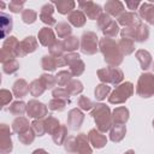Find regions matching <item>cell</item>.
<instances>
[{
    "instance_id": "cell-1",
    "label": "cell",
    "mask_w": 154,
    "mask_h": 154,
    "mask_svg": "<svg viewBox=\"0 0 154 154\" xmlns=\"http://www.w3.org/2000/svg\"><path fill=\"white\" fill-rule=\"evenodd\" d=\"M99 51L102 53L106 64L112 67H118L124 59V54L122 53L118 42L109 37H102L99 42Z\"/></svg>"
},
{
    "instance_id": "cell-2",
    "label": "cell",
    "mask_w": 154,
    "mask_h": 154,
    "mask_svg": "<svg viewBox=\"0 0 154 154\" xmlns=\"http://www.w3.org/2000/svg\"><path fill=\"white\" fill-rule=\"evenodd\" d=\"M90 116L94 118V122L96 124V129L101 132H107L113 126L112 120V112L108 106L105 103H95L94 108L90 111Z\"/></svg>"
},
{
    "instance_id": "cell-3",
    "label": "cell",
    "mask_w": 154,
    "mask_h": 154,
    "mask_svg": "<svg viewBox=\"0 0 154 154\" xmlns=\"http://www.w3.org/2000/svg\"><path fill=\"white\" fill-rule=\"evenodd\" d=\"M122 38H130L135 42H146L149 37V28L142 22L135 26L123 28L120 30Z\"/></svg>"
},
{
    "instance_id": "cell-4",
    "label": "cell",
    "mask_w": 154,
    "mask_h": 154,
    "mask_svg": "<svg viewBox=\"0 0 154 154\" xmlns=\"http://www.w3.org/2000/svg\"><path fill=\"white\" fill-rule=\"evenodd\" d=\"M134 94V84L131 82H124L116 87V89L108 96V102L113 105L124 103Z\"/></svg>"
},
{
    "instance_id": "cell-5",
    "label": "cell",
    "mask_w": 154,
    "mask_h": 154,
    "mask_svg": "<svg viewBox=\"0 0 154 154\" xmlns=\"http://www.w3.org/2000/svg\"><path fill=\"white\" fill-rule=\"evenodd\" d=\"M96 73H97V78L105 84L119 85L124 79V73L118 67L108 66V67L99 69Z\"/></svg>"
},
{
    "instance_id": "cell-6",
    "label": "cell",
    "mask_w": 154,
    "mask_h": 154,
    "mask_svg": "<svg viewBox=\"0 0 154 154\" xmlns=\"http://www.w3.org/2000/svg\"><path fill=\"white\" fill-rule=\"evenodd\" d=\"M136 93L138 96L148 99L154 95V73L144 72L138 77Z\"/></svg>"
},
{
    "instance_id": "cell-7",
    "label": "cell",
    "mask_w": 154,
    "mask_h": 154,
    "mask_svg": "<svg viewBox=\"0 0 154 154\" xmlns=\"http://www.w3.org/2000/svg\"><path fill=\"white\" fill-rule=\"evenodd\" d=\"M99 37L96 32L87 30L81 36V52L85 55H93L99 51Z\"/></svg>"
},
{
    "instance_id": "cell-8",
    "label": "cell",
    "mask_w": 154,
    "mask_h": 154,
    "mask_svg": "<svg viewBox=\"0 0 154 154\" xmlns=\"http://www.w3.org/2000/svg\"><path fill=\"white\" fill-rule=\"evenodd\" d=\"M64 59H65V63L66 65L70 67V72L72 73V76L75 77H78L81 76L84 70H85V64L84 61L81 59L79 54L73 52V53H67L64 55Z\"/></svg>"
},
{
    "instance_id": "cell-9",
    "label": "cell",
    "mask_w": 154,
    "mask_h": 154,
    "mask_svg": "<svg viewBox=\"0 0 154 154\" xmlns=\"http://www.w3.org/2000/svg\"><path fill=\"white\" fill-rule=\"evenodd\" d=\"M26 114L29 116V118L43 119L48 114V107L43 102L32 99L26 103Z\"/></svg>"
},
{
    "instance_id": "cell-10",
    "label": "cell",
    "mask_w": 154,
    "mask_h": 154,
    "mask_svg": "<svg viewBox=\"0 0 154 154\" xmlns=\"http://www.w3.org/2000/svg\"><path fill=\"white\" fill-rule=\"evenodd\" d=\"M78 6L81 11L91 20H97V18L103 13L102 7L99 4H95L94 1H78Z\"/></svg>"
},
{
    "instance_id": "cell-11",
    "label": "cell",
    "mask_w": 154,
    "mask_h": 154,
    "mask_svg": "<svg viewBox=\"0 0 154 154\" xmlns=\"http://www.w3.org/2000/svg\"><path fill=\"white\" fill-rule=\"evenodd\" d=\"M13 149V143L11 140V130L6 124L0 125V153L8 154Z\"/></svg>"
},
{
    "instance_id": "cell-12",
    "label": "cell",
    "mask_w": 154,
    "mask_h": 154,
    "mask_svg": "<svg viewBox=\"0 0 154 154\" xmlns=\"http://www.w3.org/2000/svg\"><path fill=\"white\" fill-rule=\"evenodd\" d=\"M38 42L34 36H26L24 40L19 42V46L16 51V57H25L26 54H30L37 49Z\"/></svg>"
},
{
    "instance_id": "cell-13",
    "label": "cell",
    "mask_w": 154,
    "mask_h": 154,
    "mask_svg": "<svg viewBox=\"0 0 154 154\" xmlns=\"http://www.w3.org/2000/svg\"><path fill=\"white\" fill-rule=\"evenodd\" d=\"M65 59L64 57H53L51 54L43 55L41 59V66L45 71H55L58 67H63L65 66Z\"/></svg>"
},
{
    "instance_id": "cell-14",
    "label": "cell",
    "mask_w": 154,
    "mask_h": 154,
    "mask_svg": "<svg viewBox=\"0 0 154 154\" xmlns=\"http://www.w3.org/2000/svg\"><path fill=\"white\" fill-rule=\"evenodd\" d=\"M84 122V113L79 108H72L67 113V126L71 130H78L81 129L82 124Z\"/></svg>"
},
{
    "instance_id": "cell-15",
    "label": "cell",
    "mask_w": 154,
    "mask_h": 154,
    "mask_svg": "<svg viewBox=\"0 0 154 154\" xmlns=\"http://www.w3.org/2000/svg\"><path fill=\"white\" fill-rule=\"evenodd\" d=\"M37 38H38V42H40L43 47H48V48H51V47L57 42L55 34H54V31H53L49 26L42 28V29L38 31V34H37Z\"/></svg>"
},
{
    "instance_id": "cell-16",
    "label": "cell",
    "mask_w": 154,
    "mask_h": 154,
    "mask_svg": "<svg viewBox=\"0 0 154 154\" xmlns=\"http://www.w3.org/2000/svg\"><path fill=\"white\" fill-rule=\"evenodd\" d=\"M88 140H89V143L94 148H96V149L103 148L106 146V143H107L106 135H103V132L99 131L96 128L89 130V132H88Z\"/></svg>"
},
{
    "instance_id": "cell-17",
    "label": "cell",
    "mask_w": 154,
    "mask_h": 154,
    "mask_svg": "<svg viewBox=\"0 0 154 154\" xmlns=\"http://www.w3.org/2000/svg\"><path fill=\"white\" fill-rule=\"evenodd\" d=\"M54 12V6H53V2H47L45 4L41 10H40V19L42 23L47 24L48 26H52V25H57V20L54 19V17L52 16Z\"/></svg>"
},
{
    "instance_id": "cell-18",
    "label": "cell",
    "mask_w": 154,
    "mask_h": 154,
    "mask_svg": "<svg viewBox=\"0 0 154 154\" xmlns=\"http://www.w3.org/2000/svg\"><path fill=\"white\" fill-rule=\"evenodd\" d=\"M117 23L119 25H123L124 28H130V26H135V25L140 24L141 19L137 13L130 11V12H124L122 16H119Z\"/></svg>"
},
{
    "instance_id": "cell-19",
    "label": "cell",
    "mask_w": 154,
    "mask_h": 154,
    "mask_svg": "<svg viewBox=\"0 0 154 154\" xmlns=\"http://www.w3.org/2000/svg\"><path fill=\"white\" fill-rule=\"evenodd\" d=\"M129 109L125 106H119L116 107L112 111V120L113 125H125L126 122L129 120Z\"/></svg>"
},
{
    "instance_id": "cell-20",
    "label": "cell",
    "mask_w": 154,
    "mask_h": 154,
    "mask_svg": "<svg viewBox=\"0 0 154 154\" xmlns=\"http://www.w3.org/2000/svg\"><path fill=\"white\" fill-rule=\"evenodd\" d=\"M105 11L108 16L118 18L119 16H122L125 12V8H124L123 2H120L118 0H109V1H106V4H105Z\"/></svg>"
},
{
    "instance_id": "cell-21",
    "label": "cell",
    "mask_w": 154,
    "mask_h": 154,
    "mask_svg": "<svg viewBox=\"0 0 154 154\" xmlns=\"http://www.w3.org/2000/svg\"><path fill=\"white\" fill-rule=\"evenodd\" d=\"M135 57L138 60V63L141 65V69L143 71H147L148 69H150L153 66V57H152V54L148 51L138 49V51H136Z\"/></svg>"
},
{
    "instance_id": "cell-22",
    "label": "cell",
    "mask_w": 154,
    "mask_h": 154,
    "mask_svg": "<svg viewBox=\"0 0 154 154\" xmlns=\"http://www.w3.org/2000/svg\"><path fill=\"white\" fill-rule=\"evenodd\" d=\"M12 93L16 97L22 99L24 96L28 95V93H30V84H28V82L23 78L17 79L13 85H12Z\"/></svg>"
},
{
    "instance_id": "cell-23",
    "label": "cell",
    "mask_w": 154,
    "mask_h": 154,
    "mask_svg": "<svg viewBox=\"0 0 154 154\" xmlns=\"http://www.w3.org/2000/svg\"><path fill=\"white\" fill-rule=\"evenodd\" d=\"M138 17L144 19L148 24L154 25V5L150 2L141 4V7L138 10Z\"/></svg>"
},
{
    "instance_id": "cell-24",
    "label": "cell",
    "mask_w": 154,
    "mask_h": 154,
    "mask_svg": "<svg viewBox=\"0 0 154 154\" xmlns=\"http://www.w3.org/2000/svg\"><path fill=\"white\" fill-rule=\"evenodd\" d=\"M77 138V154H93V149L90 147L88 135L81 132L76 136Z\"/></svg>"
},
{
    "instance_id": "cell-25",
    "label": "cell",
    "mask_w": 154,
    "mask_h": 154,
    "mask_svg": "<svg viewBox=\"0 0 154 154\" xmlns=\"http://www.w3.org/2000/svg\"><path fill=\"white\" fill-rule=\"evenodd\" d=\"M67 20L75 28H82L87 22V17L81 10H75L67 16Z\"/></svg>"
},
{
    "instance_id": "cell-26",
    "label": "cell",
    "mask_w": 154,
    "mask_h": 154,
    "mask_svg": "<svg viewBox=\"0 0 154 154\" xmlns=\"http://www.w3.org/2000/svg\"><path fill=\"white\" fill-rule=\"evenodd\" d=\"M30 123H29V119L25 118V117H17L13 122H12V131L14 134H23L25 131H28L30 129Z\"/></svg>"
},
{
    "instance_id": "cell-27",
    "label": "cell",
    "mask_w": 154,
    "mask_h": 154,
    "mask_svg": "<svg viewBox=\"0 0 154 154\" xmlns=\"http://www.w3.org/2000/svg\"><path fill=\"white\" fill-rule=\"evenodd\" d=\"M13 28V20L10 17V14H6L1 12L0 14V30H1V37L5 38Z\"/></svg>"
},
{
    "instance_id": "cell-28",
    "label": "cell",
    "mask_w": 154,
    "mask_h": 154,
    "mask_svg": "<svg viewBox=\"0 0 154 154\" xmlns=\"http://www.w3.org/2000/svg\"><path fill=\"white\" fill-rule=\"evenodd\" d=\"M53 5H55V7L60 14H67L69 16L72 11H75L76 2L72 0H58V1H54Z\"/></svg>"
},
{
    "instance_id": "cell-29",
    "label": "cell",
    "mask_w": 154,
    "mask_h": 154,
    "mask_svg": "<svg viewBox=\"0 0 154 154\" xmlns=\"http://www.w3.org/2000/svg\"><path fill=\"white\" fill-rule=\"evenodd\" d=\"M126 135V128L125 125H113L109 130V140L114 143L120 142Z\"/></svg>"
},
{
    "instance_id": "cell-30",
    "label": "cell",
    "mask_w": 154,
    "mask_h": 154,
    "mask_svg": "<svg viewBox=\"0 0 154 154\" xmlns=\"http://www.w3.org/2000/svg\"><path fill=\"white\" fill-rule=\"evenodd\" d=\"M52 138H53V142H54L57 146L64 144L65 141H66V138H67V126L60 124V126H59V128L55 130V132L52 135Z\"/></svg>"
},
{
    "instance_id": "cell-31",
    "label": "cell",
    "mask_w": 154,
    "mask_h": 154,
    "mask_svg": "<svg viewBox=\"0 0 154 154\" xmlns=\"http://www.w3.org/2000/svg\"><path fill=\"white\" fill-rule=\"evenodd\" d=\"M63 46H64V51L67 53H73L75 51H77L78 47H81L79 43V38L77 36H69L66 38H64L63 41Z\"/></svg>"
},
{
    "instance_id": "cell-32",
    "label": "cell",
    "mask_w": 154,
    "mask_h": 154,
    "mask_svg": "<svg viewBox=\"0 0 154 154\" xmlns=\"http://www.w3.org/2000/svg\"><path fill=\"white\" fill-rule=\"evenodd\" d=\"M18 46H19V41L17 40V37L16 36H8V37H6V40L4 41V43H2V48L1 49H4V51H6V52H8V53H11V54H16V51H17V48H18ZM16 57V55H14Z\"/></svg>"
},
{
    "instance_id": "cell-33",
    "label": "cell",
    "mask_w": 154,
    "mask_h": 154,
    "mask_svg": "<svg viewBox=\"0 0 154 154\" xmlns=\"http://www.w3.org/2000/svg\"><path fill=\"white\" fill-rule=\"evenodd\" d=\"M55 32H57L58 37L66 38V37L71 36L72 28H71L70 23H67V22H60V23H58L55 25Z\"/></svg>"
},
{
    "instance_id": "cell-34",
    "label": "cell",
    "mask_w": 154,
    "mask_h": 154,
    "mask_svg": "<svg viewBox=\"0 0 154 154\" xmlns=\"http://www.w3.org/2000/svg\"><path fill=\"white\" fill-rule=\"evenodd\" d=\"M118 46L124 55H130L135 52V41L130 38H120L118 41Z\"/></svg>"
},
{
    "instance_id": "cell-35",
    "label": "cell",
    "mask_w": 154,
    "mask_h": 154,
    "mask_svg": "<svg viewBox=\"0 0 154 154\" xmlns=\"http://www.w3.org/2000/svg\"><path fill=\"white\" fill-rule=\"evenodd\" d=\"M109 93H111V87L108 84H105V83L97 84L96 88H95V90H94L95 99L99 100V101H102L106 97H108V94Z\"/></svg>"
},
{
    "instance_id": "cell-36",
    "label": "cell",
    "mask_w": 154,
    "mask_h": 154,
    "mask_svg": "<svg viewBox=\"0 0 154 154\" xmlns=\"http://www.w3.org/2000/svg\"><path fill=\"white\" fill-rule=\"evenodd\" d=\"M8 112L13 116H19L22 117L25 112H26V103L22 100H18V101H14L11 103V106L8 107Z\"/></svg>"
},
{
    "instance_id": "cell-37",
    "label": "cell",
    "mask_w": 154,
    "mask_h": 154,
    "mask_svg": "<svg viewBox=\"0 0 154 154\" xmlns=\"http://www.w3.org/2000/svg\"><path fill=\"white\" fill-rule=\"evenodd\" d=\"M72 73L70 71H66V70H61L57 73L55 78H57V84L59 87H66L71 81H72Z\"/></svg>"
},
{
    "instance_id": "cell-38",
    "label": "cell",
    "mask_w": 154,
    "mask_h": 154,
    "mask_svg": "<svg viewBox=\"0 0 154 154\" xmlns=\"http://www.w3.org/2000/svg\"><path fill=\"white\" fill-rule=\"evenodd\" d=\"M45 125H46V131H47V134H49L51 136L55 132V130L60 126V123H59V120L57 119V118H54V117H52V116H47L46 118H45Z\"/></svg>"
},
{
    "instance_id": "cell-39",
    "label": "cell",
    "mask_w": 154,
    "mask_h": 154,
    "mask_svg": "<svg viewBox=\"0 0 154 154\" xmlns=\"http://www.w3.org/2000/svg\"><path fill=\"white\" fill-rule=\"evenodd\" d=\"M38 79H40L41 84L45 87L46 90H47V89H53V88L55 87V84H57V78H55V76L49 75V73H42Z\"/></svg>"
},
{
    "instance_id": "cell-40",
    "label": "cell",
    "mask_w": 154,
    "mask_h": 154,
    "mask_svg": "<svg viewBox=\"0 0 154 154\" xmlns=\"http://www.w3.org/2000/svg\"><path fill=\"white\" fill-rule=\"evenodd\" d=\"M102 34H103L105 37H109V38L116 37V36L119 34V24H118L116 20H112V22L102 30Z\"/></svg>"
},
{
    "instance_id": "cell-41",
    "label": "cell",
    "mask_w": 154,
    "mask_h": 154,
    "mask_svg": "<svg viewBox=\"0 0 154 154\" xmlns=\"http://www.w3.org/2000/svg\"><path fill=\"white\" fill-rule=\"evenodd\" d=\"M65 88L70 93V95H78L83 91V83L79 79H72Z\"/></svg>"
},
{
    "instance_id": "cell-42",
    "label": "cell",
    "mask_w": 154,
    "mask_h": 154,
    "mask_svg": "<svg viewBox=\"0 0 154 154\" xmlns=\"http://www.w3.org/2000/svg\"><path fill=\"white\" fill-rule=\"evenodd\" d=\"M45 87L41 84L40 79H34L31 83H30V94L34 96V97H38L41 96L43 93H45Z\"/></svg>"
},
{
    "instance_id": "cell-43",
    "label": "cell",
    "mask_w": 154,
    "mask_h": 154,
    "mask_svg": "<svg viewBox=\"0 0 154 154\" xmlns=\"http://www.w3.org/2000/svg\"><path fill=\"white\" fill-rule=\"evenodd\" d=\"M35 137H36V134H35V131H34L31 128H30L28 131H25V132L18 135V140H19V142L23 143V144H25V146L31 144V143L34 142Z\"/></svg>"
},
{
    "instance_id": "cell-44",
    "label": "cell",
    "mask_w": 154,
    "mask_h": 154,
    "mask_svg": "<svg viewBox=\"0 0 154 154\" xmlns=\"http://www.w3.org/2000/svg\"><path fill=\"white\" fill-rule=\"evenodd\" d=\"M37 19V12L32 8H25L22 12V20L25 24H32Z\"/></svg>"
},
{
    "instance_id": "cell-45",
    "label": "cell",
    "mask_w": 154,
    "mask_h": 154,
    "mask_svg": "<svg viewBox=\"0 0 154 154\" xmlns=\"http://www.w3.org/2000/svg\"><path fill=\"white\" fill-rule=\"evenodd\" d=\"M31 129L35 131L36 136H43L45 134H47L46 131V125H45V119H35L31 123Z\"/></svg>"
},
{
    "instance_id": "cell-46",
    "label": "cell",
    "mask_w": 154,
    "mask_h": 154,
    "mask_svg": "<svg viewBox=\"0 0 154 154\" xmlns=\"http://www.w3.org/2000/svg\"><path fill=\"white\" fill-rule=\"evenodd\" d=\"M69 102L67 101H64V100H60V99H52L49 102H48V108L51 111H58V112H61L65 109L66 105Z\"/></svg>"
},
{
    "instance_id": "cell-47",
    "label": "cell",
    "mask_w": 154,
    "mask_h": 154,
    "mask_svg": "<svg viewBox=\"0 0 154 154\" xmlns=\"http://www.w3.org/2000/svg\"><path fill=\"white\" fill-rule=\"evenodd\" d=\"M64 148L70 154H77V138H76V136H69L64 143Z\"/></svg>"
},
{
    "instance_id": "cell-48",
    "label": "cell",
    "mask_w": 154,
    "mask_h": 154,
    "mask_svg": "<svg viewBox=\"0 0 154 154\" xmlns=\"http://www.w3.org/2000/svg\"><path fill=\"white\" fill-rule=\"evenodd\" d=\"M52 96L54 99H60V100H64V101H67L70 102V93L66 90V88H61V87H58L55 89H53L52 91Z\"/></svg>"
},
{
    "instance_id": "cell-49",
    "label": "cell",
    "mask_w": 154,
    "mask_h": 154,
    "mask_svg": "<svg viewBox=\"0 0 154 154\" xmlns=\"http://www.w3.org/2000/svg\"><path fill=\"white\" fill-rule=\"evenodd\" d=\"M19 69V63L17 61V59H12L5 64H2V71L7 75H12L14 72H17Z\"/></svg>"
},
{
    "instance_id": "cell-50",
    "label": "cell",
    "mask_w": 154,
    "mask_h": 154,
    "mask_svg": "<svg viewBox=\"0 0 154 154\" xmlns=\"http://www.w3.org/2000/svg\"><path fill=\"white\" fill-rule=\"evenodd\" d=\"M94 106H95V103H94L89 97H87V96H81V97L78 99V107H79V109H82V111L90 112V111L94 108Z\"/></svg>"
},
{
    "instance_id": "cell-51",
    "label": "cell",
    "mask_w": 154,
    "mask_h": 154,
    "mask_svg": "<svg viewBox=\"0 0 154 154\" xmlns=\"http://www.w3.org/2000/svg\"><path fill=\"white\" fill-rule=\"evenodd\" d=\"M64 46L63 41H57L51 48H49V54L53 57H64Z\"/></svg>"
},
{
    "instance_id": "cell-52",
    "label": "cell",
    "mask_w": 154,
    "mask_h": 154,
    "mask_svg": "<svg viewBox=\"0 0 154 154\" xmlns=\"http://www.w3.org/2000/svg\"><path fill=\"white\" fill-rule=\"evenodd\" d=\"M25 1L24 0H12L10 1L8 4V8L12 13H19V12H23V6H24Z\"/></svg>"
},
{
    "instance_id": "cell-53",
    "label": "cell",
    "mask_w": 154,
    "mask_h": 154,
    "mask_svg": "<svg viewBox=\"0 0 154 154\" xmlns=\"http://www.w3.org/2000/svg\"><path fill=\"white\" fill-rule=\"evenodd\" d=\"M112 20H113V19H112V17H111V16H108V14L105 12V13H102V14L97 18V20H96V23H97V28L102 31V30H103V29H105V28H106V26H107Z\"/></svg>"
},
{
    "instance_id": "cell-54",
    "label": "cell",
    "mask_w": 154,
    "mask_h": 154,
    "mask_svg": "<svg viewBox=\"0 0 154 154\" xmlns=\"http://www.w3.org/2000/svg\"><path fill=\"white\" fill-rule=\"evenodd\" d=\"M0 97H1V105L2 106H6L7 103H10L11 102V100H12V93L10 91V90H7V89H1V91H0Z\"/></svg>"
},
{
    "instance_id": "cell-55",
    "label": "cell",
    "mask_w": 154,
    "mask_h": 154,
    "mask_svg": "<svg viewBox=\"0 0 154 154\" xmlns=\"http://www.w3.org/2000/svg\"><path fill=\"white\" fill-rule=\"evenodd\" d=\"M125 5L128 6L129 10H136L138 6H141L140 1H125Z\"/></svg>"
},
{
    "instance_id": "cell-56",
    "label": "cell",
    "mask_w": 154,
    "mask_h": 154,
    "mask_svg": "<svg viewBox=\"0 0 154 154\" xmlns=\"http://www.w3.org/2000/svg\"><path fill=\"white\" fill-rule=\"evenodd\" d=\"M31 154H49L47 150H45V149H42V148H38V149H35Z\"/></svg>"
},
{
    "instance_id": "cell-57",
    "label": "cell",
    "mask_w": 154,
    "mask_h": 154,
    "mask_svg": "<svg viewBox=\"0 0 154 154\" xmlns=\"http://www.w3.org/2000/svg\"><path fill=\"white\" fill-rule=\"evenodd\" d=\"M124 154H135V150H132V149H129V150H126Z\"/></svg>"
},
{
    "instance_id": "cell-58",
    "label": "cell",
    "mask_w": 154,
    "mask_h": 154,
    "mask_svg": "<svg viewBox=\"0 0 154 154\" xmlns=\"http://www.w3.org/2000/svg\"><path fill=\"white\" fill-rule=\"evenodd\" d=\"M0 6H1V8H5V4H4V2H2V1H1V2H0Z\"/></svg>"
},
{
    "instance_id": "cell-59",
    "label": "cell",
    "mask_w": 154,
    "mask_h": 154,
    "mask_svg": "<svg viewBox=\"0 0 154 154\" xmlns=\"http://www.w3.org/2000/svg\"><path fill=\"white\" fill-rule=\"evenodd\" d=\"M152 69H153V71H154V64H153V66H152Z\"/></svg>"
},
{
    "instance_id": "cell-60",
    "label": "cell",
    "mask_w": 154,
    "mask_h": 154,
    "mask_svg": "<svg viewBox=\"0 0 154 154\" xmlns=\"http://www.w3.org/2000/svg\"><path fill=\"white\" fill-rule=\"evenodd\" d=\"M153 128H154V120H153Z\"/></svg>"
},
{
    "instance_id": "cell-61",
    "label": "cell",
    "mask_w": 154,
    "mask_h": 154,
    "mask_svg": "<svg viewBox=\"0 0 154 154\" xmlns=\"http://www.w3.org/2000/svg\"><path fill=\"white\" fill-rule=\"evenodd\" d=\"M69 154H70V153H69Z\"/></svg>"
}]
</instances>
